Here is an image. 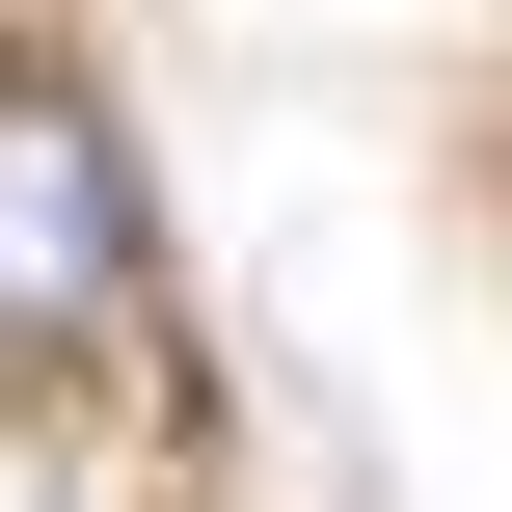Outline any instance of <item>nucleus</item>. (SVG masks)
Masks as SVG:
<instances>
[{"instance_id":"1","label":"nucleus","mask_w":512,"mask_h":512,"mask_svg":"<svg viewBox=\"0 0 512 512\" xmlns=\"http://www.w3.org/2000/svg\"><path fill=\"white\" fill-rule=\"evenodd\" d=\"M135 297V162L81 81H0V351H81Z\"/></svg>"}]
</instances>
